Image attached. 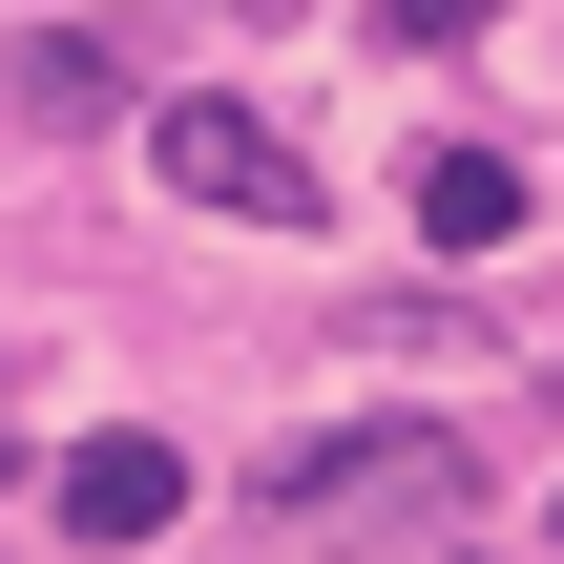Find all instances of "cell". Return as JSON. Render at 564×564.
<instances>
[{
    "label": "cell",
    "mask_w": 564,
    "mask_h": 564,
    "mask_svg": "<svg viewBox=\"0 0 564 564\" xmlns=\"http://www.w3.org/2000/svg\"><path fill=\"white\" fill-rule=\"evenodd\" d=\"M419 230H440V251H502V230H523V167H502V147H419Z\"/></svg>",
    "instance_id": "cell-3"
},
{
    "label": "cell",
    "mask_w": 564,
    "mask_h": 564,
    "mask_svg": "<svg viewBox=\"0 0 564 564\" xmlns=\"http://www.w3.org/2000/svg\"><path fill=\"white\" fill-rule=\"evenodd\" d=\"M126 84H147V42H126V21H105V42H84V21H63V42H42V63H21V105H126Z\"/></svg>",
    "instance_id": "cell-4"
},
{
    "label": "cell",
    "mask_w": 564,
    "mask_h": 564,
    "mask_svg": "<svg viewBox=\"0 0 564 564\" xmlns=\"http://www.w3.org/2000/svg\"><path fill=\"white\" fill-rule=\"evenodd\" d=\"M147 167H167L188 209H272V230H314V147H293L272 105H167V126H147Z\"/></svg>",
    "instance_id": "cell-1"
},
{
    "label": "cell",
    "mask_w": 564,
    "mask_h": 564,
    "mask_svg": "<svg viewBox=\"0 0 564 564\" xmlns=\"http://www.w3.org/2000/svg\"><path fill=\"white\" fill-rule=\"evenodd\" d=\"M481 21H502V0H398V42H481Z\"/></svg>",
    "instance_id": "cell-5"
},
{
    "label": "cell",
    "mask_w": 564,
    "mask_h": 564,
    "mask_svg": "<svg viewBox=\"0 0 564 564\" xmlns=\"http://www.w3.org/2000/svg\"><path fill=\"white\" fill-rule=\"evenodd\" d=\"M63 523H84V544H167V523H188V460H167V440H84V460H63Z\"/></svg>",
    "instance_id": "cell-2"
}]
</instances>
